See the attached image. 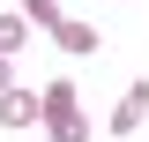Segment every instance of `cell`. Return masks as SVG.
<instances>
[{
    "instance_id": "cell-1",
    "label": "cell",
    "mask_w": 149,
    "mask_h": 142,
    "mask_svg": "<svg viewBox=\"0 0 149 142\" xmlns=\"http://www.w3.org/2000/svg\"><path fill=\"white\" fill-rule=\"evenodd\" d=\"M45 120V90H0V127H37Z\"/></svg>"
},
{
    "instance_id": "cell-2",
    "label": "cell",
    "mask_w": 149,
    "mask_h": 142,
    "mask_svg": "<svg viewBox=\"0 0 149 142\" xmlns=\"http://www.w3.org/2000/svg\"><path fill=\"white\" fill-rule=\"evenodd\" d=\"M142 120H149V82H134L127 97H119V112H112V135H134Z\"/></svg>"
},
{
    "instance_id": "cell-3",
    "label": "cell",
    "mask_w": 149,
    "mask_h": 142,
    "mask_svg": "<svg viewBox=\"0 0 149 142\" xmlns=\"http://www.w3.org/2000/svg\"><path fill=\"white\" fill-rule=\"evenodd\" d=\"M45 127H52V142H90V120L82 112H45Z\"/></svg>"
},
{
    "instance_id": "cell-4",
    "label": "cell",
    "mask_w": 149,
    "mask_h": 142,
    "mask_svg": "<svg viewBox=\"0 0 149 142\" xmlns=\"http://www.w3.org/2000/svg\"><path fill=\"white\" fill-rule=\"evenodd\" d=\"M52 37H60V45H67V53H97V45H104V37H97L90 22H60Z\"/></svg>"
},
{
    "instance_id": "cell-5",
    "label": "cell",
    "mask_w": 149,
    "mask_h": 142,
    "mask_svg": "<svg viewBox=\"0 0 149 142\" xmlns=\"http://www.w3.org/2000/svg\"><path fill=\"white\" fill-rule=\"evenodd\" d=\"M22 15H30V30H45V37L67 22V15H60V0H22Z\"/></svg>"
},
{
    "instance_id": "cell-6",
    "label": "cell",
    "mask_w": 149,
    "mask_h": 142,
    "mask_svg": "<svg viewBox=\"0 0 149 142\" xmlns=\"http://www.w3.org/2000/svg\"><path fill=\"white\" fill-rule=\"evenodd\" d=\"M22 37H30V15H22V8L0 15V53H22Z\"/></svg>"
},
{
    "instance_id": "cell-7",
    "label": "cell",
    "mask_w": 149,
    "mask_h": 142,
    "mask_svg": "<svg viewBox=\"0 0 149 142\" xmlns=\"http://www.w3.org/2000/svg\"><path fill=\"white\" fill-rule=\"evenodd\" d=\"M45 112H74V82H45Z\"/></svg>"
},
{
    "instance_id": "cell-8",
    "label": "cell",
    "mask_w": 149,
    "mask_h": 142,
    "mask_svg": "<svg viewBox=\"0 0 149 142\" xmlns=\"http://www.w3.org/2000/svg\"><path fill=\"white\" fill-rule=\"evenodd\" d=\"M0 90H15V67H8V53H0Z\"/></svg>"
}]
</instances>
